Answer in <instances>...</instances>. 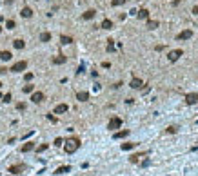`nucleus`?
<instances>
[{
    "instance_id": "79ce46f5",
    "label": "nucleus",
    "mask_w": 198,
    "mask_h": 176,
    "mask_svg": "<svg viewBox=\"0 0 198 176\" xmlns=\"http://www.w3.org/2000/svg\"><path fill=\"white\" fill-rule=\"evenodd\" d=\"M0 87H2V82H0Z\"/></svg>"
},
{
    "instance_id": "2eb2a0df",
    "label": "nucleus",
    "mask_w": 198,
    "mask_h": 176,
    "mask_svg": "<svg viewBox=\"0 0 198 176\" xmlns=\"http://www.w3.org/2000/svg\"><path fill=\"white\" fill-rule=\"evenodd\" d=\"M13 45H15V49H24L26 42H24V40H20V38H17V40H13Z\"/></svg>"
},
{
    "instance_id": "0eeeda50",
    "label": "nucleus",
    "mask_w": 198,
    "mask_h": 176,
    "mask_svg": "<svg viewBox=\"0 0 198 176\" xmlns=\"http://www.w3.org/2000/svg\"><path fill=\"white\" fill-rule=\"evenodd\" d=\"M31 102H35V104H40V102H44V93H40V91L33 93V94H31Z\"/></svg>"
},
{
    "instance_id": "6ab92c4d",
    "label": "nucleus",
    "mask_w": 198,
    "mask_h": 176,
    "mask_svg": "<svg viewBox=\"0 0 198 176\" xmlns=\"http://www.w3.org/2000/svg\"><path fill=\"white\" fill-rule=\"evenodd\" d=\"M20 15H22L24 18H31V16H33V11H31V8H24Z\"/></svg>"
},
{
    "instance_id": "c756f323",
    "label": "nucleus",
    "mask_w": 198,
    "mask_h": 176,
    "mask_svg": "<svg viewBox=\"0 0 198 176\" xmlns=\"http://www.w3.org/2000/svg\"><path fill=\"white\" fill-rule=\"evenodd\" d=\"M107 51H109V53L115 51V44H113V40H107Z\"/></svg>"
},
{
    "instance_id": "a19ab883",
    "label": "nucleus",
    "mask_w": 198,
    "mask_h": 176,
    "mask_svg": "<svg viewBox=\"0 0 198 176\" xmlns=\"http://www.w3.org/2000/svg\"><path fill=\"white\" fill-rule=\"evenodd\" d=\"M0 33H2V28H0Z\"/></svg>"
},
{
    "instance_id": "e433bc0d",
    "label": "nucleus",
    "mask_w": 198,
    "mask_h": 176,
    "mask_svg": "<svg viewBox=\"0 0 198 176\" xmlns=\"http://www.w3.org/2000/svg\"><path fill=\"white\" fill-rule=\"evenodd\" d=\"M167 133H171V134H175V133H176V127H175V125H171V127H167Z\"/></svg>"
},
{
    "instance_id": "6e6552de",
    "label": "nucleus",
    "mask_w": 198,
    "mask_h": 176,
    "mask_svg": "<svg viewBox=\"0 0 198 176\" xmlns=\"http://www.w3.org/2000/svg\"><path fill=\"white\" fill-rule=\"evenodd\" d=\"M24 169H26V165H22V164H18V165H11V167L8 169V171H9V173H13V174H20V173L24 171Z\"/></svg>"
},
{
    "instance_id": "f704fd0d",
    "label": "nucleus",
    "mask_w": 198,
    "mask_h": 176,
    "mask_svg": "<svg viewBox=\"0 0 198 176\" xmlns=\"http://www.w3.org/2000/svg\"><path fill=\"white\" fill-rule=\"evenodd\" d=\"M47 120L53 122V124H57V116H53V114H47Z\"/></svg>"
},
{
    "instance_id": "4be33fe9",
    "label": "nucleus",
    "mask_w": 198,
    "mask_h": 176,
    "mask_svg": "<svg viewBox=\"0 0 198 176\" xmlns=\"http://www.w3.org/2000/svg\"><path fill=\"white\" fill-rule=\"evenodd\" d=\"M60 42H62L64 45H69V44H73V38H71V36H66V35H62V36H60Z\"/></svg>"
},
{
    "instance_id": "ea45409f",
    "label": "nucleus",
    "mask_w": 198,
    "mask_h": 176,
    "mask_svg": "<svg viewBox=\"0 0 198 176\" xmlns=\"http://www.w3.org/2000/svg\"><path fill=\"white\" fill-rule=\"evenodd\" d=\"M0 98H2V93H0Z\"/></svg>"
},
{
    "instance_id": "20e7f679",
    "label": "nucleus",
    "mask_w": 198,
    "mask_h": 176,
    "mask_svg": "<svg viewBox=\"0 0 198 176\" xmlns=\"http://www.w3.org/2000/svg\"><path fill=\"white\" fill-rule=\"evenodd\" d=\"M182 55H184V51H182V49H173V51H169L167 58H169V62H176V60H178Z\"/></svg>"
},
{
    "instance_id": "2f4dec72",
    "label": "nucleus",
    "mask_w": 198,
    "mask_h": 176,
    "mask_svg": "<svg viewBox=\"0 0 198 176\" xmlns=\"http://www.w3.org/2000/svg\"><path fill=\"white\" fill-rule=\"evenodd\" d=\"M24 80H26V82H31V80H33V73H26L24 74Z\"/></svg>"
},
{
    "instance_id": "39448f33",
    "label": "nucleus",
    "mask_w": 198,
    "mask_h": 176,
    "mask_svg": "<svg viewBox=\"0 0 198 176\" xmlns=\"http://www.w3.org/2000/svg\"><path fill=\"white\" fill-rule=\"evenodd\" d=\"M198 102V94L196 93H187L186 94V104L187 105H195Z\"/></svg>"
},
{
    "instance_id": "c85d7f7f",
    "label": "nucleus",
    "mask_w": 198,
    "mask_h": 176,
    "mask_svg": "<svg viewBox=\"0 0 198 176\" xmlns=\"http://www.w3.org/2000/svg\"><path fill=\"white\" fill-rule=\"evenodd\" d=\"M127 0H111V4L115 6V8H117V6H122V4H126Z\"/></svg>"
},
{
    "instance_id": "72a5a7b5",
    "label": "nucleus",
    "mask_w": 198,
    "mask_h": 176,
    "mask_svg": "<svg viewBox=\"0 0 198 176\" xmlns=\"http://www.w3.org/2000/svg\"><path fill=\"white\" fill-rule=\"evenodd\" d=\"M24 93H33V85H24Z\"/></svg>"
},
{
    "instance_id": "58836bf2",
    "label": "nucleus",
    "mask_w": 198,
    "mask_h": 176,
    "mask_svg": "<svg viewBox=\"0 0 198 176\" xmlns=\"http://www.w3.org/2000/svg\"><path fill=\"white\" fill-rule=\"evenodd\" d=\"M193 13H195V15H198V6H195V8H193Z\"/></svg>"
},
{
    "instance_id": "b1692460",
    "label": "nucleus",
    "mask_w": 198,
    "mask_h": 176,
    "mask_svg": "<svg viewBox=\"0 0 198 176\" xmlns=\"http://www.w3.org/2000/svg\"><path fill=\"white\" fill-rule=\"evenodd\" d=\"M40 40H42V42H49V40H51V33H47V31H44L42 35H40Z\"/></svg>"
},
{
    "instance_id": "393cba45",
    "label": "nucleus",
    "mask_w": 198,
    "mask_h": 176,
    "mask_svg": "<svg viewBox=\"0 0 198 176\" xmlns=\"http://www.w3.org/2000/svg\"><path fill=\"white\" fill-rule=\"evenodd\" d=\"M102 28H104V29H111V28H113V22H111L109 18H106L104 22H102Z\"/></svg>"
},
{
    "instance_id": "423d86ee",
    "label": "nucleus",
    "mask_w": 198,
    "mask_h": 176,
    "mask_svg": "<svg viewBox=\"0 0 198 176\" xmlns=\"http://www.w3.org/2000/svg\"><path fill=\"white\" fill-rule=\"evenodd\" d=\"M191 36H193V31H191V29H186V31H182V33L176 35V40H189Z\"/></svg>"
},
{
    "instance_id": "bb28decb",
    "label": "nucleus",
    "mask_w": 198,
    "mask_h": 176,
    "mask_svg": "<svg viewBox=\"0 0 198 176\" xmlns=\"http://www.w3.org/2000/svg\"><path fill=\"white\" fill-rule=\"evenodd\" d=\"M47 147H49V144H42V145H38L35 149H37V153H44V151H47Z\"/></svg>"
},
{
    "instance_id": "c9c22d12",
    "label": "nucleus",
    "mask_w": 198,
    "mask_h": 176,
    "mask_svg": "<svg viewBox=\"0 0 198 176\" xmlns=\"http://www.w3.org/2000/svg\"><path fill=\"white\" fill-rule=\"evenodd\" d=\"M62 144H64V140H62V138H57V140H55V145H57V147H60Z\"/></svg>"
},
{
    "instance_id": "a878e982",
    "label": "nucleus",
    "mask_w": 198,
    "mask_h": 176,
    "mask_svg": "<svg viewBox=\"0 0 198 176\" xmlns=\"http://www.w3.org/2000/svg\"><path fill=\"white\" fill-rule=\"evenodd\" d=\"M138 144H122V151H129V149H135Z\"/></svg>"
},
{
    "instance_id": "4468645a",
    "label": "nucleus",
    "mask_w": 198,
    "mask_h": 176,
    "mask_svg": "<svg viewBox=\"0 0 198 176\" xmlns=\"http://www.w3.org/2000/svg\"><path fill=\"white\" fill-rule=\"evenodd\" d=\"M77 98L80 100V102H87V100H89V93H86V91H80V93L77 94Z\"/></svg>"
},
{
    "instance_id": "7ed1b4c3",
    "label": "nucleus",
    "mask_w": 198,
    "mask_h": 176,
    "mask_svg": "<svg viewBox=\"0 0 198 176\" xmlns=\"http://www.w3.org/2000/svg\"><path fill=\"white\" fill-rule=\"evenodd\" d=\"M26 67H27V62H26V60H20V62L13 64V67H11L9 71H13V73H22Z\"/></svg>"
},
{
    "instance_id": "4c0bfd02",
    "label": "nucleus",
    "mask_w": 198,
    "mask_h": 176,
    "mask_svg": "<svg viewBox=\"0 0 198 176\" xmlns=\"http://www.w3.org/2000/svg\"><path fill=\"white\" fill-rule=\"evenodd\" d=\"M149 165H151V160H144V162H142V167H149Z\"/></svg>"
},
{
    "instance_id": "473e14b6",
    "label": "nucleus",
    "mask_w": 198,
    "mask_h": 176,
    "mask_svg": "<svg viewBox=\"0 0 198 176\" xmlns=\"http://www.w3.org/2000/svg\"><path fill=\"white\" fill-rule=\"evenodd\" d=\"M17 109H18V111H24V109H26V104H24V102L17 104Z\"/></svg>"
},
{
    "instance_id": "aec40b11",
    "label": "nucleus",
    "mask_w": 198,
    "mask_h": 176,
    "mask_svg": "<svg viewBox=\"0 0 198 176\" xmlns=\"http://www.w3.org/2000/svg\"><path fill=\"white\" fill-rule=\"evenodd\" d=\"M144 154H147V153H138V154H133V156L129 158V162H131V164H138V158H142Z\"/></svg>"
},
{
    "instance_id": "1a4fd4ad",
    "label": "nucleus",
    "mask_w": 198,
    "mask_h": 176,
    "mask_svg": "<svg viewBox=\"0 0 198 176\" xmlns=\"http://www.w3.org/2000/svg\"><path fill=\"white\" fill-rule=\"evenodd\" d=\"M126 136H129V131L127 129H124V131H117L113 134V138L115 140H120V138H126Z\"/></svg>"
},
{
    "instance_id": "f03ea898",
    "label": "nucleus",
    "mask_w": 198,
    "mask_h": 176,
    "mask_svg": "<svg viewBox=\"0 0 198 176\" xmlns=\"http://www.w3.org/2000/svg\"><path fill=\"white\" fill-rule=\"evenodd\" d=\"M120 127H122V118H118V116H113L111 120H109V124H107V129H111V131L120 129Z\"/></svg>"
},
{
    "instance_id": "412c9836",
    "label": "nucleus",
    "mask_w": 198,
    "mask_h": 176,
    "mask_svg": "<svg viewBox=\"0 0 198 176\" xmlns=\"http://www.w3.org/2000/svg\"><path fill=\"white\" fill-rule=\"evenodd\" d=\"M71 171V167L69 165H64V167H58L57 171H55V174H64V173H69Z\"/></svg>"
},
{
    "instance_id": "9b49d317",
    "label": "nucleus",
    "mask_w": 198,
    "mask_h": 176,
    "mask_svg": "<svg viewBox=\"0 0 198 176\" xmlns=\"http://www.w3.org/2000/svg\"><path fill=\"white\" fill-rule=\"evenodd\" d=\"M95 15H97V11H95V9H87L84 15H82V18H84V20H91V18H95Z\"/></svg>"
},
{
    "instance_id": "f257e3e1",
    "label": "nucleus",
    "mask_w": 198,
    "mask_h": 176,
    "mask_svg": "<svg viewBox=\"0 0 198 176\" xmlns=\"http://www.w3.org/2000/svg\"><path fill=\"white\" fill-rule=\"evenodd\" d=\"M80 138H77V136H71L69 140H66V145H64V151L67 153V154H73L75 151H78L80 149Z\"/></svg>"
},
{
    "instance_id": "5701e85b",
    "label": "nucleus",
    "mask_w": 198,
    "mask_h": 176,
    "mask_svg": "<svg viewBox=\"0 0 198 176\" xmlns=\"http://www.w3.org/2000/svg\"><path fill=\"white\" fill-rule=\"evenodd\" d=\"M136 16H138V18H147L149 16V11L147 9H140V11H136Z\"/></svg>"
},
{
    "instance_id": "cd10ccee",
    "label": "nucleus",
    "mask_w": 198,
    "mask_h": 176,
    "mask_svg": "<svg viewBox=\"0 0 198 176\" xmlns=\"http://www.w3.org/2000/svg\"><path fill=\"white\" fill-rule=\"evenodd\" d=\"M6 28H8V29H15V20H8V22H6Z\"/></svg>"
},
{
    "instance_id": "ddd939ff",
    "label": "nucleus",
    "mask_w": 198,
    "mask_h": 176,
    "mask_svg": "<svg viewBox=\"0 0 198 176\" xmlns=\"http://www.w3.org/2000/svg\"><path fill=\"white\" fill-rule=\"evenodd\" d=\"M142 85H144V82H142L140 78H133L131 80V87H133V89H140Z\"/></svg>"
},
{
    "instance_id": "f8f14e48",
    "label": "nucleus",
    "mask_w": 198,
    "mask_h": 176,
    "mask_svg": "<svg viewBox=\"0 0 198 176\" xmlns=\"http://www.w3.org/2000/svg\"><path fill=\"white\" fill-rule=\"evenodd\" d=\"M29 151H35V144L33 142H27V144L22 145V153H29Z\"/></svg>"
},
{
    "instance_id": "7c9ffc66",
    "label": "nucleus",
    "mask_w": 198,
    "mask_h": 176,
    "mask_svg": "<svg viewBox=\"0 0 198 176\" xmlns=\"http://www.w3.org/2000/svg\"><path fill=\"white\" fill-rule=\"evenodd\" d=\"M2 102H6V104H9V102H11V94H9V93L2 96Z\"/></svg>"
},
{
    "instance_id": "f3484780",
    "label": "nucleus",
    "mask_w": 198,
    "mask_h": 176,
    "mask_svg": "<svg viewBox=\"0 0 198 176\" xmlns=\"http://www.w3.org/2000/svg\"><path fill=\"white\" fill-rule=\"evenodd\" d=\"M53 64H57V65H60V64H66V56H64V55L55 56V58H53Z\"/></svg>"
},
{
    "instance_id": "dca6fc26",
    "label": "nucleus",
    "mask_w": 198,
    "mask_h": 176,
    "mask_svg": "<svg viewBox=\"0 0 198 176\" xmlns=\"http://www.w3.org/2000/svg\"><path fill=\"white\" fill-rule=\"evenodd\" d=\"M0 58H2L4 62H8V60H11V58H13V55H11L9 51H0Z\"/></svg>"
},
{
    "instance_id": "a211bd4d",
    "label": "nucleus",
    "mask_w": 198,
    "mask_h": 176,
    "mask_svg": "<svg viewBox=\"0 0 198 176\" xmlns=\"http://www.w3.org/2000/svg\"><path fill=\"white\" fill-rule=\"evenodd\" d=\"M160 25L158 20H147V29H156Z\"/></svg>"
},
{
    "instance_id": "9d476101",
    "label": "nucleus",
    "mask_w": 198,
    "mask_h": 176,
    "mask_svg": "<svg viewBox=\"0 0 198 176\" xmlns=\"http://www.w3.org/2000/svg\"><path fill=\"white\" fill-rule=\"evenodd\" d=\"M69 107H67L66 104H58L57 107H55V114H62V113H66Z\"/></svg>"
}]
</instances>
